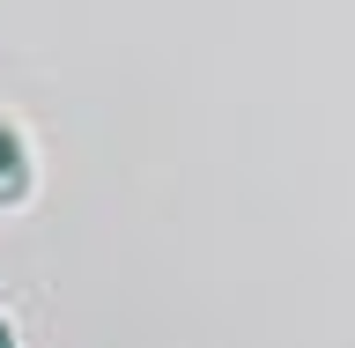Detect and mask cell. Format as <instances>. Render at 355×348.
I'll use <instances>...</instances> for the list:
<instances>
[{"instance_id": "6da1fadb", "label": "cell", "mask_w": 355, "mask_h": 348, "mask_svg": "<svg viewBox=\"0 0 355 348\" xmlns=\"http://www.w3.org/2000/svg\"><path fill=\"white\" fill-rule=\"evenodd\" d=\"M22 193H30V156H22L15 126H8V119H0V208H15Z\"/></svg>"}, {"instance_id": "7a4b0ae2", "label": "cell", "mask_w": 355, "mask_h": 348, "mask_svg": "<svg viewBox=\"0 0 355 348\" xmlns=\"http://www.w3.org/2000/svg\"><path fill=\"white\" fill-rule=\"evenodd\" d=\"M0 348H8V319H0Z\"/></svg>"}]
</instances>
